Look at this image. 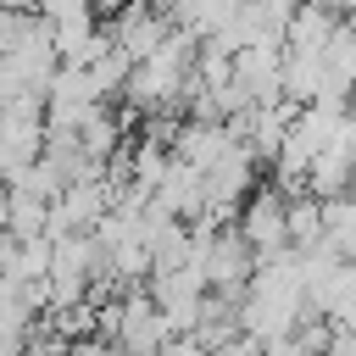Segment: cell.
<instances>
[{
    "label": "cell",
    "mask_w": 356,
    "mask_h": 356,
    "mask_svg": "<svg viewBox=\"0 0 356 356\" xmlns=\"http://www.w3.org/2000/svg\"><path fill=\"white\" fill-rule=\"evenodd\" d=\"M239 239L261 256H278L289 250V195L273 184V189H250L245 195V211H239Z\"/></svg>",
    "instance_id": "6da1fadb"
}]
</instances>
